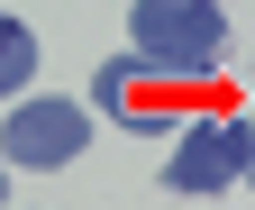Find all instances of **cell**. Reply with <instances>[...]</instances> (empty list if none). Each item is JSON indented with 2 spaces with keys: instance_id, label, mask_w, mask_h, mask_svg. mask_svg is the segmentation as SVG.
<instances>
[{
  "instance_id": "5b68a950",
  "label": "cell",
  "mask_w": 255,
  "mask_h": 210,
  "mask_svg": "<svg viewBox=\"0 0 255 210\" xmlns=\"http://www.w3.org/2000/svg\"><path fill=\"white\" fill-rule=\"evenodd\" d=\"M27 73H37V37H27V18H9V9H0V101H9V92H27Z\"/></svg>"
},
{
  "instance_id": "277c9868",
  "label": "cell",
  "mask_w": 255,
  "mask_h": 210,
  "mask_svg": "<svg viewBox=\"0 0 255 210\" xmlns=\"http://www.w3.org/2000/svg\"><path fill=\"white\" fill-rule=\"evenodd\" d=\"M101 101H110V119H128V128H164V101L146 92V64L137 55H119V64H101Z\"/></svg>"
},
{
  "instance_id": "8992f818",
  "label": "cell",
  "mask_w": 255,
  "mask_h": 210,
  "mask_svg": "<svg viewBox=\"0 0 255 210\" xmlns=\"http://www.w3.org/2000/svg\"><path fill=\"white\" fill-rule=\"evenodd\" d=\"M0 201H9V183H0Z\"/></svg>"
},
{
  "instance_id": "3957f363",
  "label": "cell",
  "mask_w": 255,
  "mask_h": 210,
  "mask_svg": "<svg viewBox=\"0 0 255 210\" xmlns=\"http://www.w3.org/2000/svg\"><path fill=\"white\" fill-rule=\"evenodd\" d=\"M246 165H255V128H246V119H201V128L173 146V174H164V183L201 201V192H228Z\"/></svg>"
},
{
  "instance_id": "7a4b0ae2",
  "label": "cell",
  "mask_w": 255,
  "mask_h": 210,
  "mask_svg": "<svg viewBox=\"0 0 255 210\" xmlns=\"http://www.w3.org/2000/svg\"><path fill=\"white\" fill-rule=\"evenodd\" d=\"M82 146H91V110L82 101H18L9 110V128H0V156H9V165H73L82 156Z\"/></svg>"
},
{
  "instance_id": "52a82bcc",
  "label": "cell",
  "mask_w": 255,
  "mask_h": 210,
  "mask_svg": "<svg viewBox=\"0 0 255 210\" xmlns=\"http://www.w3.org/2000/svg\"><path fill=\"white\" fill-rule=\"evenodd\" d=\"M246 174H255V165H246Z\"/></svg>"
},
{
  "instance_id": "6da1fadb",
  "label": "cell",
  "mask_w": 255,
  "mask_h": 210,
  "mask_svg": "<svg viewBox=\"0 0 255 210\" xmlns=\"http://www.w3.org/2000/svg\"><path fill=\"white\" fill-rule=\"evenodd\" d=\"M128 55L146 73H173V82H210L228 64V18L219 0H137L128 18Z\"/></svg>"
}]
</instances>
